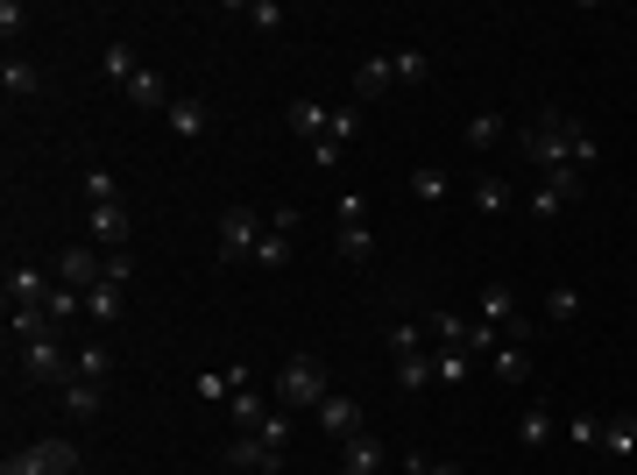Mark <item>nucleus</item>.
<instances>
[{
    "instance_id": "nucleus-1",
    "label": "nucleus",
    "mask_w": 637,
    "mask_h": 475,
    "mask_svg": "<svg viewBox=\"0 0 637 475\" xmlns=\"http://www.w3.org/2000/svg\"><path fill=\"white\" fill-rule=\"evenodd\" d=\"M269 397H277L283 412H298V419H305V412H319L333 397V369L319 362V355H291V362L277 369V383H269Z\"/></svg>"
},
{
    "instance_id": "nucleus-2",
    "label": "nucleus",
    "mask_w": 637,
    "mask_h": 475,
    "mask_svg": "<svg viewBox=\"0 0 637 475\" xmlns=\"http://www.w3.org/2000/svg\"><path fill=\"white\" fill-rule=\"evenodd\" d=\"M574 128H581V121H574V114L545 107L538 121H531L524 136H518V150H524L531 163H538V177H545V171H567V163H574Z\"/></svg>"
},
{
    "instance_id": "nucleus-3",
    "label": "nucleus",
    "mask_w": 637,
    "mask_h": 475,
    "mask_svg": "<svg viewBox=\"0 0 637 475\" xmlns=\"http://www.w3.org/2000/svg\"><path fill=\"white\" fill-rule=\"evenodd\" d=\"M0 475H79V448L71 440H28L0 462Z\"/></svg>"
},
{
    "instance_id": "nucleus-4",
    "label": "nucleus",
    "mask_w": 637,
    "mask_h": 475,
    "mask_svg": "<svg viewBox=\"0 0 637 475\" xmlns=\"http://www.w3.org/2000/svg\"><path fill=\"white\" fill-rule=\"evenodd\" d=\"M14 369H22L28 383H71V348H65V334L22 340V348H14Z\"/></svg>"
},
{
    "instance_id": "nucleus-5",
    "label": "nucleus",
    "mask_w": 637,
    "mask_h": 475,
    "mask_svg": "<svg viewBox=\"0 0 637 475\" xmlns=\"http://www.w3.org/2000/svg\"><path fill=\"white\" fill-rule=\"evenodd\" d=\"M255 248H263V220L248 206H227L220 213V263H255Z\"/></svg>"
},
{
    "instance_id": "nucleus-6",
    "label": "nucleus",
    "mask_w": 637,
    "mask_h": 475,
    "mask_svg": "<svg viewBox=\"0 0 637 475\" xmlns=\"http://www.w3.org/2000/svg\"><path fill=\"white\" fill-rule=\"evenodd\" d=\"M220 462L241 468V475H277V468H283V448H269L263 433H234V440L220 448Z\"/></svg>"
},
{
    "instance_id": "nucleus-7",
    "label": "nucleus",
    "mask_w": 637,
    "mask_h": 475,
    "mask_svg": "<svg viewBox=\"0 0 637 475\" xmlns=\"http://www.w3.org/2000/svg\"><path fill=\"white\" fill-rule=\"evenodd\" d=\"M57 285H71V291L106 285V248H57Z\"/></svg>"
},
{
    "instance_id": "nucleus-8",
    "label": "nucleus",
    "mask_w": 637,
    "mask_h": 475,
    "mask_svg": "<svg viewBox=\"0 0 637 475\" xmlns=\"http://www.w3.org/2000/svg\"><path fill=\"white\" fill-rule=\"evenodd\" d=\"M248 362H220V369H199L192 376V391H199V405H234V391H248Z\"/></svg>"
},
{
    "instance_id": "nucleus-9",
    "label": "nucleus",
    "mask_w": 637,
    "mask_h": 475,
    "mask_svg": "<svg viewBox=\"0 0 637 475\" xmlns=\"http://www.w3.org/2000/svg\"><path fill=\"white\" fill-rule=\"evenodd\" d=\"M85 228H93V242L114 256V248H128V234H135V213H128V199H114V206H85Z\"/></svg>"
},
{
    "instance_id": "nucleus-10",
    "label": "nucleus",
    "mask_w": 637,
    "mask_h": 475,
    "mask_svg": "<svg viewBox=\"0 0 637 475\" xmlns=\"http://www.w3.org/2000/svg\"><path fill=\"white\" fill-rule=\"evenodd\" d=\"M361 136V114L355 107H333V121H326V136H319L312 142V163H319V171H333V163H340L347 157V142H355Z\"/></svg>"
},
{
    "instance_id": "nucleus-11",
    "label": "nucleus",
    "mask_w": 637,
    "mask_h": 475,
    "mask_svg": "<svg viewBox=\"0 0 637 475\" xmlns=\"http://www.w3.org/2000/svg\"><path fill=\"white\" fill-rule=\"evenodd\" d=\"M383 462H390V448L369 433V426H361L355 440H340V475H383Z\"/></svg>"
},
{
    "instance_id": "nucleus-12",
    "label": "nucleus",
    "mask_w": 637,
    "mask_h": 475,
    "mask_svg": "<svg viewBox=\"0 0 637 475\" xmlns=\"http://www.w3.org/2000/svg\"><path fill=\"white\" fill-rule=\"evenodd\" d=\"M312 419H319V433H326V440H355V433H361V405H355L347 391H333L326 405L312 412Z\"/></svg>"
},
{
    "instance_id": "nucleus-13",
    "label": "nucleus",
    "mask_w": 637,
    "mask_h": 475,
    "mask_svg": "<svg viewBox=\"0 0 637 475\" xmlns=\"http://www.w3.org/2000/svg\"><path fill=\"white\" fill-rule=\"evenodd\" d=\"M269 412H277V397H263V391L248 383V391H234L227 419H234V433H263V426H269Z\"/></svg>"
},
{
    "instance_id": "nucleus-14",
    "label": "nucleus",
    "mask_w": 637,
    "mask_h": 475,
    "mask_svg": "<svg viewBox=\"0 0 637 475\" xmlns=\"http://www.w3.org/2000/svg\"><path fill=\"white\" fill-rule=\"evenodd\" d=\"M50 291H57V285L36 270V263H8V305H43Z\"/></svg>"
},
{
    "instance_id": "nucleus-15",
    "label": "nucleus",
    "mask_w": 637,
    "mask_h": 475,
    "mask_svg": "<svg viewBox=\"0 0 637 475\" xmlns=\"http://www.w3.org/2000/svg\"><path fill=\"white\" fill-rule=\"evenodd\" d=\"M85 320H93V326H120V320H128V285H93V291H85Z\"/></svg>"
},
{
    "instance_id": "nucleus-16",
    "label": "nucleus",
    "mask_w": 637,
    "mask_h": 475,
    "mask_svg": "<svg viewBox=\"0 0 637 475\" xmlns=\"http://www.w3.org/2000/svg\"><path fill=\"white\" fill-rule=\"evenodd\" d=\"M120 93H128L135 100V107H142V114H171V85H163V71H135V79L128 85H120Z\"/></svg>"
},
{
    "instance_id": "nucleus-17",
    "label": "nucleus",
    "mask_w": 637,
    "mask_h": 475,
    "mask_svg": "<svg viewBox=\"0 0 637 475\" xmlns=\"http://www.w3.org/2000/svg\"><path fill=\"white\" fill-rule=\"evenodd\" d=\"M390 85H397V71H390V50H383V57H361V65H355V107H361V100H383Z\"/></svg>"
},
{
    "instance_id": "nucleus-18",
    "label": "nucleus",
    "mask_w": 637,
    "mask_h": 475,
    "mask_svg": "<svg viewBox=\"0 0 637 475\" xmlns=\"http://www.w3.org/2000/svg\"><path fill=\"white\" fill-rule=\"evenodd\" d=\"M163 121H171V136H185V142H199L206 136V128H212V107H206V100H171V114H163Z\"/></svg>"
},
{
    "instance_id": "nucleus-19",
    "label": "nucleus",
    "mask_w": 637,
    "mask_h": 475,
    "mask_svg": "<svg viewBox=\"0 0 637 475\" xmlns=\"http://www.w3.org/2000/svg\"><path fill=\"white\" fill-rule=\"evenodd\" d=\"M43 334H57L43 305H8V348H22V340H43Z\"/></svg>"
},
{
    "instance_id": "nucleus-20",
    "label": "nucleus",
    "mask_w": 637,
    "mask_h": 475,
    "mask_svg": "<svg viewBox=\"0 0 637 475\" xmlns=\"http://www.w3.org/2000/svg\"><path fill=\"white\" fill-rule=\"evenodd\" d=\"M524 305H518V291L510 285H482V299H475V320H489V326H510Z\"/></svg>"
},
{
    "instance_id": "nucleus-21",
    "label": "nucleus",
    "mask_w": 637,
    "mask_h": 475,
    "mask_svg": "<svg viewBox=\"0 0 637 475\" xmlns=\"http://www.w3.org/2000/svg\"><path fill=\"white\" fill-rule=\"evenodd\" d=\"M425 334H432V348H467V320L453 313V305H432V313H425Z\"/></svg>"
},
{
    "instance_id": "nucleus-22",
    "label": "nucleus",
    "mask_w": 637,
    "mask_h": 475,
    "mask_svg": "<svg viewBox=\"0 0 637 475\" xmlns=\"http://www.w3.org/2000/svg\"><path fill=\"white\" fill-rule=\"evenodd\" d=\"M602 454H610V462H630V454H637V419L610 412V419H602Z\"/></svg>"
},
{
    "instance_id": "nucleus-23",
    "label": "nucleus",
    "mask_w": 637,
    "mask_h": 475,
    "mask_svg": "<svg viewBox=\"0 0 637 475\" xmlns=\"http://www.w3.org/2000/svg\"><path fill=\"white\" fill-rule=\"evenodd\" d=\"M390 355H397V362H412V355H432V348H425V340H432V334H425V320H390Z\"/></svg>"
},
{
    "instance_id": "nucleus-24",
    "label": "nucleus",
    "mask_w": 637,
    "mask_h": 475,
    "mask_svg": "<svg viewBox=\"0 0 637 475\" xmlns=\"http://www.w3.org/2000/svg\"><path fill=\"white\" fill-rule=\"evenodd\" d=\"M71 376H85V383H106V376H114V348H106V340H85V348L71 355Z\"/></svg>"
},
{
    "instance_id": "nucleus-25",
    "label": "nucleus",
    "mask_w": 637,
    "mask_h": 475,
    "mask_svg": "<svg viewBox=\"0 0 637 475\" xmlns=\"http://www.w3.org/2000/svg\"><path fill=\"white\" fill-rule=\"evenodd\" d=\"M467 369H475V355H467V348H432V376H439V391H461Z\"/></svg>"
},
{
    "instance_id": "nucleus-26",
    "label": "nucleus",
    "mask_w": 637,
    "mask_h": 475,
    "mask_svg": "<svg viewBox=\"0 0 637 475\" xmlns=\"http://www.w3.org/2000/svg\"><path fill=\"white\" fill-rule=\"evenodd\" d=\"M0 85H8V100H36L43 93V71L28 65V57H8V65H0Z\"/></svg>"
},
{
    "instance_id": "nucleus-27",
    "label": "nucleus",
    "mask_w": 637,
    "mask_h": 475,
    "mask_svg": "<svg viewBox=\"0 0 637 475\" xmlns=\"http://www.w3.org/2000/svg\"><path fill=\"white\" fill-rule=\"evenodd\" d=\"M298 248H291V228H269L263 220V248H255V270H283Z\"/></svg>"
},
{
    "instance_id": "nucleus-28",
    "label": "nucleus",
    "mask_w": 637,
    "mask_h": 475,
    "mask_svg": "<svg viewBox=\"0 0 637 475\" xmlns=\"http://www.w3.org/2000/svg\"><path fill=\"white\" fill-rule=\"evenodd\" d=\"M100 405H106L100 383H85V376H71V383H65V412H71V419H100Z\"/></svg>"
},
{
    "instance_id": "nucleus-29",
    "label": "nucleus",
    "mask_w": 637,
    "mask_h": 475,
    "mask_svg": "<svg viewBox=\"0 0 637 475\" xmlns=\"http://www.w3.org/2000/svg\"><path fill=\"white\" fill-rule=\"evenodd\" d=\"M390 71H397V85H425L432 79V57H425L418 43H404V50H390Z\"/></svg>"
},
{
    "instance_id": "nucleus-30",
    "label": "nucleus",
    "mask_w": 637,
    "mask_h": 475,
    "mask_svg": "<svg viewBox=\"0 0 637 475\" xmlns=\"http://www.w3.org/2000/svg\"><path fill=\"white\" fill-rule=\"evenodd\" d=\"M559 433V419H553V405H524V419H518V440L524 448H545V440Z\"/></svg>"
},
{
    "instance_id": "nucleus-31",
    "label": "nucleus",
    "mask_w": 637,
    "mask_h": 475,
    "mask_svg": "<svg viewBox=\"0 0 637 475\" xmlns=\"http://www.w3.org/2000/svg\"><path fill=\"white\" fill-rule=\"evenodd\" d=\"M234 14H241V22H248V28H255V36H277V28H283V22H291V14H283V8H277V0H241V8H234Z\"/></svg>"
},
{
    "instance_id": "nucleus-32",
    "label": "nucleus",
    "mask_w": 637,
    "mask_h": 475,
    "mask_svg": "<svg viewBox=\"0 0 637 475\" xmlns=\"http://www.w3.org/2000/svg\"><path fill=\"white\" fill-rule=\"evenodd\" d=\"M100 71H106V79H114V85H128L135 71H142V57H135V43H106V50H100Z\"/></svg>"
},
{
    "instance_id": "nucleus-33",
    "label": "nucleus",
    "mask_w": 637,
    "mask_h": 475,
    "mask_svg": "<svg viewBox=\"0 0 637 475\" xmlns=\"http://www.w3.org/2000/svg\"><path fill=\"white\" fill-rule=\"evenodd\" d=\"M333 248H340V263H355V270H361V263L375 256V234H369V220H361V228H340V234H333Z\"/></svg>"
},
{
    "instance_id": "nucleus-34",
    "label": "nucleus",
    "mask_w": 637,
    "mask_h": 475,
    "mask_svg": "<svg viewBox=\"0 0 637 475\" xmlns=\"http://www.w3.org/2000/svg\"><path fill=\"white\" fill-rule=\"evenodd\" d=\"M574 320H581V291L553 285V291H545V326H574Z\"/></svg>"
},
{
    "instance_id": "nucleus-35",
    "label": "nucleus",
    "mask_w": 637,
    "mask_h": 475,
    "mask_svg": "<svg viewBox=\"0 0 637 475\" xmlns=\"http://www.w3.org/2000/svg\"><path fill=\"white\" fill-rule=\"evenodd\" d=\"M79 192H85V206H114L120 199V177L106 171V163H93V171L79 177Z\"/></svg>"
},
{
    "instance_id": "nucleus-36",
    "label": "nucleus",
    "mask_w": 637,
    "mask_h": 475,
    "mask_svg": "<svg viewBox=\"0 0 637 475\" xmlns=\"http://www.w3.org/2000/svg\"><path fill=\"white\" fill-rule=\"evenodd\" d=\"M567 206H574V199H567V192H553L545 177H538V192H524V213H531V220H559Z\"/></svg>"
},
{
    "instance_id": "nucleus-37",
    "label": "nucleus",
    "mask_w": 637,
    "mask_h": 475,
    "mask_svg": "<svg viewBox=\"0 0 637 475\" xmlns=\"http://www.w3.org/2000/svg\"><path fill=\"white\" fill-rule=\"evenodd\" d=\"M326 121H333V107H319V100H291V128H298V136H326Z\"/></svg>"
},
{
    "instance_id": "nucleus-38",
    "label": "nucleus",
    "mask_w": 637,
    "mask_h": 475,
    "mask_svg": "<svg viewBox=\"0 0 637 475\" xmlns=\"http://www.w3.org/2000/svg\"><path fill=\"white\" fill-rule=\"evenodd\" d=\"M432 383H439V376H432V355H412V362H397V391H404V397L432 391Z\"/></svg>"
},
{
    "instance_id": "nucleus-39",
    "label": "nucleus",
    "mask_w": 637,
    "mask_h": 475,
    "mask_svg": "<svg viewBox=\"0 0 637 475\" xmlns=\"http://www.w3.org/2000/svg\"><path fill=\"white\" fill-rule=\"evenodd\" d=\"M412 199H425V206L447 199V171H439V163H418L412 171Z\"/></svg>"
},
{
    "instance_id": "nucleus-40",
    "label": "nucleus",
    "mask_w": 637,
    "mask_h": 475,
    "mask_svg": "<svg viewBox=\"0 0 637 475\" xmlns=\"http://www.w3.org/2000/svg\"><path fill=\"white\" fill-rule=\"evenodd\" d=\"M503 136H510L503 114H475V121H467V150H496Z\"/></svg>"
},
{
    "instance_id": "nucleus-41",
    "label": "nucleus",
    "mask_w": 637,
    "mask_h": 475,
    "mask_svg": "<svg viewBox=\"0 0 637 475\" xmlns=\"http://www.w3.org/2000/svg\"><path fill=\"white\" fill-rule=\"evenodd\" d=\"M489 369H496L503 383H524V376H531V355H524V348H510V340H503V348L489 355Z\"/></svg>"
},
{
    "instance_id": "nucleus-42",
    "label": "nucleus",
    "mask_w": 637,
    "mask_h": 475,
    "mask_svg": "<svg viewBox=\"0 0 637 475\" xmlns=\"http://www.w3.org/2000/svg\"><path fill=\"white\" fill-rule=\"evenodd\" d=\"M496 348H503V326H489V320H467V355L482 362V355H496Z\"/></svg>"
},
{
    "instance_id": "nucleus-43",
    "label": "nucleus",
    "mask_w": 637,
    "mask_h": 475,
    "mask_svg": "<svg viewBox=\"0 0 637 475\" xmlns=\"http://www.w3.org/2000/svg\"><path fill=\"white\" fill-rule=\"evenodd\" d=\"M22 28H28V8L22 0H0V43H8V57H14V43H22Z\"/></svg>"
},
{
    "instance_id": "nucleus-44",
    "label": "nucleus",
    "mask_w": 637,
    "mask_h": 475,
    "mask_svg": "<svg viewBox=\"0 0 637 475\" xmlns=\"http://www.w3.org/2000/svg\"><path fill=\"white\" fill-rule=\"evenodd\" d=\"M503 206H510L503 177H475V213H503Z\"/></svg>"
},
{
    "instance_id": "nucleus-45",
    "label": "nucleus",
    "mask_w": 637,
    "mask_h": 475,
    "mask_svg": "<svg viewBox=\"0 0 637 475\" xmlns=\"http://www.w3.org/2000/svg\"><path fill=\"white\" fill-rule=\"evenodd\" d=\"M602 419H610V412H581V419H567V440H574V448H602Z\"/></svg>"
},
{
    "instance_id": "nucleus-46",
    "label": "nucleus",
    "mask_w": 637,
    "mask_h": 475,
    "mask_svg": "<svg viewBox=\"0 0 637 475\" xmlns=\"http://www.w3.org/2000/svg\"><path fill=\"white\" fill-rule=\"evenodd\" d=\"M333 220H340V228H361V220H369V192H340V199H333Z\"/></svg>"
},
{
    "instance_id": "nucleus-47",
    "label": "nucleus",
    "mask_w": 637,
    "mask_h": 475,
    "mask_svg": "<svg viewBox=\"0 0 637 475\" xmlns=\"http://www.w3.org/2000/svg\"><path fill=\"white\" fill-rule=\"evenodd\" d=\"M106 285H135V248H114V256H106Z\"/></svg>"
},
{
    "instance_id": "nucleus-48",
    "label": "nucleus",
    "mask_w": 637,
    "mask_h": 475,
    "mask_svg": "<svg viewBox=\"0 0 637 475\" xmlns=\"http://www.w3.org/2000/svg\"><path fill=\"white\" fill-rule=\"evenodd\" d=\"M291 419H298V412H269V426H263V440H269V448H283V440H291Z\"/></svg>"
},
{
    "instance_id": "nucleus-49",
    "label": "nucleus",
    "mask_w": 637,
    "mask_h": 475,
    "mask_svg": "<svg viewBox=\"0 0 637 475\" xmlns=\"http://www.w3.org/2000/svg\"><path fill=\"white\" fill-rule=\"evenodd\" d=\"M425 475H467V468H461V462H432Z\"/></svg>"
},
{
    "instance_id": "nucleus-50",
    "label": "nucleus",
    "mask_w": 637,
    "mask_h": 475,
    "mask_svg": "<svg viewBox=\"0 0 637 475\" xmlns=\"http://www.w3.org/2000/svg\"><path fill=\"white\" fill-rule=\"evenodd\" d=\"M79 475H85V468H79Z\"/></svg>"
}]
</instances>
